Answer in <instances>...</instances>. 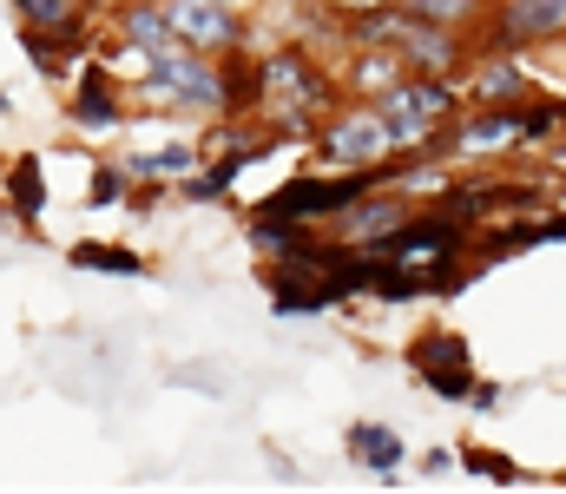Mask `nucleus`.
<instances>
[{
  "instance_id": "nucleus-15",
  "label": "nucleus",
  "mask_w": 566,
  "mask_h": 494,
  "mask_svg": "<svg viewBox=\"0 0 566 494\" xmlns=\"http://www.w3.org/2000/svg\"><path fill=\"white\" fill-rule=\"evenodd\" d=\"M409 369L416 376H441V369H468V343L454 336V329H422L416 343H409Z\"/></svg>"
},
{
  "instance_id": "nucleus-6",
  "label": "nucleus",
  "mask_w": 566,
  "mask_h": 494,
  "mask_svg": "<svg viewBox=\"0 0 566 494\" xmlns=\"http://www.w3.org/2000/svg\"><path fill=\"white\" fill-rule=\"evenodd\" d=\"M86 33H93V13H80V20H66V27H20V46H27V60H33L46 80H66V73L86 60Z\"/></svg>"
},
{
  "instance_id": "nucleus-17",
  "label": "nucleus",
  "mask_w": 566,
  "mask_h": 494,
  "mask_svg": "<svg viewBox=\"0 0 566 494\" xmlns=\"http://www.w3.org/2000/svg\"><path fill=\"white\" fill-rule=\"evenodd\" d=\"M416 20H428V27H468L474 13H481V0H402Z\"/></svg>"
},
{
  "instance_id": "nucleus-25",
  "label": "nucleus",
  "mask_w": 566,
  "mask_h": 494,
  "mask_svg": "<svg viewBox=\"0 0 566 494\" xmlns=\"http://www.w3.org/2000/svg\"><path fill=\"white\" fill-rule=\"evenodd\" d=\"M80 7H86V13H119L126 0H80Z\"/></svg>"
},
{
  "instance_id": "nucleus-28",
  "label": "nucleus",
  "mask_w": 566,
  "mask_h": 494,
  "mask_svg": "<svg viewBox=\"0 0 566 494\" xmlns=\"http://www.w3.org/2000/svg\"><path fill=\"white\" fill-rule=\"evenodd\" d=\"M560 159H566V146H560Z\"/></svg>"
},
{
  "instance_id": "nucleus-27",
  "label": "nucleus",
  "mask_w": 566,
  "mask_h": 494,
  "mask_svg": "<svg viewBox=\"0 0 566 494\" xmlns=\"http://www.w3.org/2000/svg\"><path fill=\"white\" fill-rule=\"evenodd\" d=\"M7 106H13V99H7V93H0V113H7Z\"/></svg>"
},
{
  "instance_id": "nucleus-18",
  "label": "nucleus",
  "mask_w": 566,
  "mask_h": 494,
  "mask_svg": "<svg viewBox=\"0 0 566 494\" xmlns=\"http://www.w3.org/2000/svg\"><path fill=\"white\" fill-rule=\"evenodd\" d=\"M521 133H527V139L566 133V99H521Z\"/></svg>"
},
{
  "instance_id": "nucleus-3",
  "label": "nucleus",
  "mask_w": 566,
  "mask_h": 494,
  "mask_svg": "<svg viewBox=\"0 0 566 494\" xmlns=\"http://www.w3.org/2000/svg\"><path fill=\"white\" fill-rule=\"evenodd\" d=\"M126 106H133V93H126V80L99 60V53H86L80 66H73V93H66V119L80 126V133H119L126 126Z\"/></svg>"
},
{
  "instance_id": "nucleus-26",
  "label": "nucleus",
  "mask_w": 566,
  "mask_h": 494,
  "mask_svg": "<svg viewBox=\"0 0 566 494\" xmlns=\"http://www.w3.org/2000/svg\"><path fill=\"white\" fill-rule=\"evenodd\" d=\"M218 7H238V13H244V7H251V0H218Z\"/></svg>"
},
{
  "instance_id": "nucleus-1",
  "label": "nucleus",
  "mask_w": 566,
  "mask_h": 494,
  "mask_svg": "<svg viewBox=\"0 0 566 494\" xmlns=\"http://www.w3.org/2000/svg\"><path fill=\"white\" fill-rule=\"evenodd\" d=\"M336 106H343V86H336V73L316 53H303V46L264 53V106H258V119H271L277 139H290V133L316 139V126Z\"/></svg>"
},
{
  "instance_id": "nucleus-13",
  "label": "nucleus",
  "mask_w": 566,
  "mask_h": 494,
  "mask_svg": "<svg viewBox=\"0 0 566 494\" xmlns=\"http://www.w3.org/2000/svg\"><path fill=\"white\" fill-rule=\"evenodd\" d=\"M474 106H514L521 93H527V73L514 66V60H481L474 73H468V86H461Z\"/></svg>"
},
{
  "instance_id": "nucleus-22",
  "label": "nucleus",
  "mask_w": 566,
  "mask_h": 494,
  "mask_svg": "<svg viewBox=\"0 0 566 494\" xmlns=\"http://www.w3.org/2000/svg\"><path fill=\"white\" fill-rule=\"evenodd\" d=\"M468 402H474V409H501V389H494V382H481V376H474V389H468Z\"/></svg>"
},
{
  "instance_id": "nucleus-23",
  "label": "nucleus",
  "mask_w": 566,
  "mask_h": 494,
  "mask_svg": "<svg viewBox=\"0 0 566 494\" xmlns=\"http://www.w3.org/2000/svg\"><path fill=\"white\" fill-rule=\"evenodd\" d=\"M448 469H454V455H448V449H428V455H422V475H448Z\"/></svg>"
},
{
  "instance_id": "nucleus-4",
  "label": "nucleus",
  "mask_w": 566,
  "mask_h": 494,
  "mask_svg": "<svg viewBox=\"0 0 566 494\" xmlns=\"http://www.w3.org/2000/svg\"><path fill=\"white\" fill-rule=\"evenodd\" d=\"M316 153L329 165H382L389 159V126L376 106H336L323 126H316Z\"/></svg>"
},
{
  "instance_id": "nucleus-19",
  "label": "nucleus",
  "mask_w": 566,
  "mask_h": 494,
  "mask_svg": "<svg viewBox=\"0 0 566 494\" xmlns=\"http://www.w3.org/2000/svg\"><path fill=\"white\" fill-rule=\"evenodd\" d=\"M13 13H20V27H66V20H80L86 7H80V0H13Z\"/></svg>"
},
{
  "instance_id": "nucleus-14",
  "label": "nucleus",
  "mask_w": 566,
  "mask_h": 494,
  "mask_svg": "<svg viewBox=\"0 0 566 494\" xmlns=\"http://www.w3.org/2000/svg\"><path fill=\"white\" fill-rule=\"evenodd\" d=\"M66 264H73V271H106V277H145V271H151L139 251L106 244V238H80V244H66Z\"/></svg>"
},
{
  "instance_id": "nucleus-8",
  "label": "nucleus",
  "mask_w": 566,
  "mask_h": 494,
  "mask_svg": "<svg viewBox=\"0 0 566 494\" xmlns=\"http://www.w3.org/2000/svg\"><path fill=\"white\" fill-rule=\"evenodd\" d=\"M198 159H205V153H198V139H165V146H133L119 165H126V178H133V185L171 191V185H178Z\"/></svg>"
},
{
  "instance_id": "nucleus-9",
  "label": "nucleus",
  "mask_w": 566,
  "mask_h": 494,
  "mask_svg": "<svg viewBox=\"0 0 566 494\" xmlns=\"http://www.w3.org/2000/svg\"><path fill=\"white\" fill-rule=\"evenodd\" d=\"M113 33H119V40H133L145 60H151V53H165V46H185V40L171 33V7H165V0H126V7L113 13Z\"/></svg>"
},
{
  "instance_id": "nucleus-12",
  "label": "nucleus",
  "mask_w": 566,
  "mask_h": 494,
  "mask_svg": "<svg viewBox=\"0 0 566 494\" xmlns=\"http://www.w3.org/2000/svg\"><path fill=\"white\" fill-rule=\"evenodd\" d=\"M402 73H409V66H402V53H396V46H356V66H349L336 86H349V93H369V99H376V93H389Z\"/></svg>"
},
{
  "instance_id": "nucleus-11",
  "label": "nucleus",
  "mask_w": 566,
  "mask_h": 494,
  "mask_svg": "<svg viewBox=\"0 0 566 494\" xmlns=\"http://www.w3.org/2000/svg\"><path fill=\"white\" fill-rule=\"evenodd\" d=\"M7 211H13V224H27V231L46 218V171H40V159L7 165Z\"/></svg>"
},
{
  "instance_id": "nucleus-20",
  "label": "nucleus",
  "mask_w": 566,
  "mask_h": 494,
  "mask_svg": "<svg viewBox=\"0 0 566 494\" xmlns=\"http://www.w3.org/2000/svg\"><path fill=\"white\" fill-rule=\"evenodd\" d=\"M461 469H468V475H488V482H521V469H514L507 455H488V449H468Z\"/></svg>"
},
{
  "instance_id": "nucleus-7",
  "label": "nucleus",
  "mask_w": 566,
  "mask_h": 494,
  "mask_svg": "<svg viewBox=\"0 0 566 494\" xmlns=\"http://www.w3.org/2000/svg\"><path fill=\"white\" fill-rule=\"evenodd\" d=\"M560 33H566V0H501V13H494L501 46H534V40H560Z\"/></svg>"
},
{
  "instance_id": "nucleus-16",
  "label": "nucleus",
  "mask_w": 566,
  "mask_h": 494,
  "mask_svg": "<svg viewBox=\"0 0 566 494\" xmlns=\"http://www.w3.org/2000/svg\"><path fill=\"white\" fill-rule=\"evenodd\" d=\"M126 198H133L126 165H93V178H86V204H93V211H113V204H126Z\"/></svg>"
},
{
  "instance_id": "nucleus-21",
  "label": "nucleus",
  "mask_w": 566,
  "mask_h": 494,
  "mask_svg": "<svg viewBox=\"0 0 566 494\" xmlns=\"http://www.w3.org/2000/svg\"><path fill=\"white\" fill-rule=\"evenodd\" d=\"M336 20H356V13H376V7H396V0H323Z\"/></svg>"
},
{
  "instance_id": "nucleus-29",
  "label": "nucleus",
  "mask_w": 566,
  "mask_h": 494,
  "mask_svg": "<svg viewBox=\"0 0 566 494\" xmlns=\"http://www.w3.org/2000/svg\"><path fill=\"white\" fill-rule=\"evenodd\" d=\"M560 482H566V475H560Z\"/></svg>"
},
{
  "instance_id": "nucleus-10",
  "label": "nucleus",
  "mask_w": 566,
  "mask_h": 494,
  "mask_svg": "<svg viewBox=\"0 0 566 494\" xmlns=\"http://www.w3.org/2000/svg\"><path fill=\"white\" fill-rule=\"evenodd\" d=\"M349 462H363L369 475H396L402 462H409V449H402V435L396 429H382V422H349Z\"/></svg>"
},
{
  "instance_id": "nucleus-2",
  "label": "nucleus",
  "mask_w": 566,
  "mask_h": 494,
  "mask_svg": "<svg viewBox=\"0 0 566 494\" xmlns=\"http://www.w3.org/2000/svg\"><path fill=\"white\" fill-rule=\"evenodd\" d=\"M376 113H382V126H389V153H416V146H434L448 126H454V113L468 106V93L448 80V73H402L389 93H376L369 99Z\"/></svg>"
},
{
  "instance_id": "nucleus-5",
  "label": "nucleus",
  "mask_w": 566,
  "mask_h": 494,
  "mask_svg": "<svg viewBox=\"0 0 566 494\" xmlns=\"http://www.w3.org/2000/svg\"><path fill=\"white\" fill-rule=\"evenodd\" d=\"M165 7H171V33H178L191 53L224 60V53H238V46L251 40V20H244L238 7H218V0H165Z\"/></svg>"
},
{
  "instance_id": "nucleus-24",
  "label": "nucleus",
  "mask_w": 566,
  "mask_h": 494,
  "mask_svg": "<svg viewBox=\"0 0 566 494\" xmlns=\"http://www.w3.org/2000/svg\"><path fill=\"white\" fill-rule=\"evenodd\" d=\"M554 238H566V211H554V218H541V244H554Z\"/></svg>"
}]
</instances>
